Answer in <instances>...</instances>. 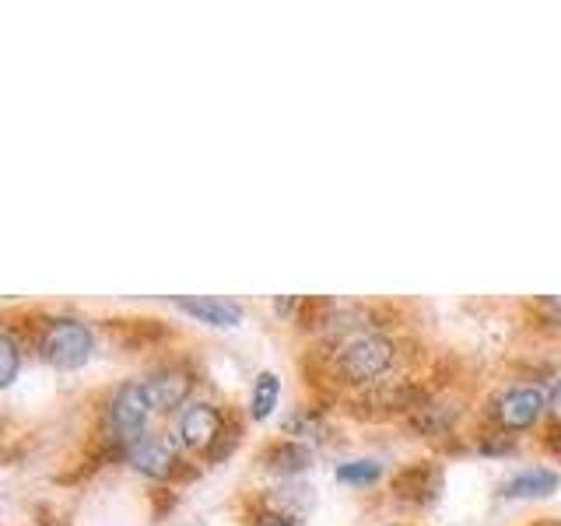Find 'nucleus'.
Here are the masks:
<instances>
[{"instance_id":"1","label":"nucleus","mask_w":561,"mask_h":526,"mask_svg":"<svg viewBox=\"0 0 561 526\" xmlns=\"http://www.w3.org/2000/svg\"><path fill=\"white\" fill-rule=\"evenodd\" d=\"M43 355L57 368H78L92 355V333H88L84 323H75V320L53 323L43 338Z\"/></svg>"},{"instance_id":"2","label":"nucleus","mask_w":561,"mask_h":526,"mask_svg":"<svg viewBox=\"0 0 561 526\" xmlns=\"http://www.w3.org/2000/svg\"><path fill=\"white\" fill-rule=\"evenodd\" d=\"M390 362H393V344L382 338H358V341H351L341 355L344 376L355 382L382 376L386 368H390Z\"/></svg>"},{"instance_id":"3","label":"nucleus","mask_w":561,"mask_h":526,"mask_svg":"<svg viewBox=\"0 0 561 526\" xmlns=\"http://www.w3.org/2000/svg\"><path fill=\"white\" fill-rule=\"evenodd\" d=\"M148 414H151V403L145 397V386H140V382L123 386V390L116 393V400H113V425L137 443L140 432H145Z\"/></svg>"},{"instance_id":"4","label":"nucleus","mask_w":561,"mask_h":526,"mask_svg":"<svg viewBox=\"0 0 561 526\" xmlns=\"http://www.w3.org/2000/svg\"><path fill=\"white\" fill-rule=\"evenodd\" d=\"M540 411H543V393L540 390H530V386L508 390L499 400V418H502L505 428H526V425H534Z\"/></svg>"},{"instance_id":"5","label":"nucleus","mask_w":561,"mask_h":526,"mask_svg":"<svg viewBox=\"0 0 561 526\" xmlns=\"http://www.w3.org/2000/svg\"><path fill=\"white\" fill-rule=\"evenodd\" d=\"M127 460H130L140 473H151V478H165V473L172 470V449L162 443V438L140 435L137 443H130Z\"/></svg>"},{"instance_id":"6","label":"nucleus","mask_w":561,"mask_h":526,"mask_svg":"<svg viewBox=\"0 0 561 526\" xmlns=\"http://www.w3.org/2000/svg\"><path fill=\"white\" fill-rule=\"evenodd\" d=\"M175 306L210 327H236L242 320V309L228 298H175Z\"/></svg>"},{"instance_id":"7","label":"nucleus","mask_w":561,"mask_h":526,"mask_svg":"<svg viewBox=\"0 0 561 526\" xmlns=\"http://www.w3.org/2000/svg\"><path fill=\"white\" fill-rule=\"evenodd\" d=\"M218 432H221V418H218L215 408H207V403H197V408H190L183 414V438H186V446L207 449L218 438Z\"/></svg>"},{"instance_id":"8","label":"nucleus","mask_w":561,"mask_h":526,"mask_svg":"<svg viewBox=\"0 0 561 526\" xmlns=\"http://www.w3.org/2000/svg\"><path fill=\"white\" fill-rule=\"evenodd\" d=\"M145 386V397L151 403V411H169L175 403H183L186 390H190V379L183 373H162V376H151Z\"/></svg>"},{"instance_id":"9","label":"nucleus","mask_w":561,"mask_h":526,"mask_svg":"<svg viewBox=\"0 0 561 526\" xmlns=\"http://www.w3.org/2000/svg\"><path fill=\"white\" fill-rule=\"evenodd\" d=\"M554 488H558V473H551V470H523L502 491L508 499H530V495H551Z\"/></svg>"},{"instance_id":"10","label":"nucleus","mask_w":561,"mask_h":526,"mask_svg":"<svg viewBox=\"0 0 561 526\" xmlns=\"http://www.w3.org/2000/svg\"><path fill=\"white\" fill-rule=\"evenodd\" d=\"M277 393H280V386H277V376L274 373H263L253 386V400H250V411L256 421H263L271 411H274V403H277Z\"/></svg>"},{"instance_id":"11","label":"nucleus","mask_w":561,"mask_h":526,"mask_svg":"<svg viewBox=\"0 0 561 526\" xmlns=\"http://www.w3.org/2000/svg\"><path fill=\"white\" fill-rule=\"evenodd\" d=\"M337 478L347 481V484H365V481H376L379 478V464L373 460H355V464H344L337 470Z\"/></svg>"},{"instance_id":"12","label":"nucleus","mask_w":561,"mask_h":526,"mask_svg":"<svg viewBox=\"0 0 561 526\" xmlns=\"http://www.w3.org/2000/svg\"><path fill=\"white\" fill-rule=\"evenodd\" d=\"M0 365H4V373H0V382L11 386L14 376H18V347L11 338H0Z\"/></svg>"},{"instance_id":"13","label":"nucleus","mask_w":561,"mask_h":526,"mask_svg":"<svg viewBox=\"0 0 561 526\" xmlns=\"http://www.w3.org/2000/svg\"><path fill=\"white\" fill-rule=\"evenodd\" d=\"M551 411H554V418L561 421V386L554 390V397H551Z\"/></svg>"},{"instance_id":"14","label":"nucleus","mask_w":561,"mask_h":526,"mask_svg":"<svg viewBox=\"0 0 561 526\" xmlns=\"http://www.w3.org/2000/svg\"><path fill=\"white\" fill-rule=\"evenodd\" d=\"M554 306H558V309H561V298H554Z\"/></svg>"},{"instance_id":"15","label":"nucleus","mask_w":561,"mask_h":526,"mask_svg":"<svg viewBox=\"0 0 561 526\" xmlns=\"http://www.w3.org/2000/svg\"><path fill=\"white\" fill-rule=\"evenodd\" d=\"M274 526H288V523H274Z\"/></svg>"}]
</instances>
